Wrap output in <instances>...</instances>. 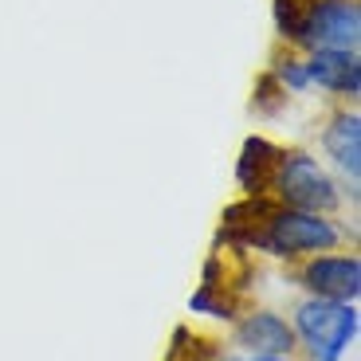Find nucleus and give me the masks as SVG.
<instances>
[{"label":"nucleus","mask_w":361,"mask_h":361,"mask_svg":"<svg viewBox=\"0 0 361 361\" xmlns=\"http://www.w3.org/2000/svg\"><path fill=\"white\" fill-rule=\"evenodd\" d=\"M345 240V228H338L322 212H302V208H287L275 200V208L267 212V220L259 224L252 247L255 252H271L279 259H310V255L334 252Z\"/></svg>","instance_id":"obj_1"},{"label":"nucleus","mask_w":361,"mask_h":361,"mask_svg":"<svg viewBox=\"0 0 361 361\" xmlns=\"http://www.w3.org/2000/svg\"><path fill=\"white\" fill-rule=\"evenodd\" d=\"M295 342L307 350L310 361H342L353 350L361 330L357 302H338V298L307 295L295 307Z\"/></svg>","instance_id":"obj_2"},{"label":"nucleus","mask_w":361,"mask_h":361,"mask_svg":"<svg viewBox=\"0 0 361 361\" xmlns=\"http://www.w3.org/2000/svg\"><path fill=\"white\" fill-rule=\"evenodd\" d=\"M271 189L279 197V204L287 208H302V212H338L342 208V189L334 185V177L307 154V149H283Z\"/></svg>","instance_id":"obj_3"},{"label":"nucleus","mask_w":361,"mask_h":361,"mask_svg":"<svg viewBox=\"0 0 361 361\" xmlns=\"http://www.w3.org/2000/svg\"><path fill=\"white\" fill-rule=\"evenodd\" d=\"M357 36H361L357 0H307L295 44L310 47V51H318V47L357 51Z\"/></svg>","instance_id":"obj_4"},{"label":"nucleus","mask_w":361,"mask_h":361,"mask_svg":"<svg viewBox=\"0 0 361 361\" xmlns=\"http://www.w3.org/2000/svg\"><path fill=\"white\" fill-rule=\"evenodd\" d=\"M295 279H298V287H307V295L338 298V302H357V295H361V259L353 252L310 255V259L295 271Z\"/></svg>","instance_id":"obj_5"},{"label":"nucleus","mask_w":361,"mask_h":361,"mask_svg":"<svg viewBox=\"0 0 361 361\" xmlns=\"http://www.w3.org/2000/svg\"><path fill=\"white\" fill-rule=\"evenodd\" d=\"M232 345L235 353L252 357H290L298 350L295 330L279 310H247L232 322Z\"/></svg>","instance_id":"obj_6"},{"label":"nucleus","mask_w":361,"mask_h":361,"mask_svg":"<svg viewBox=\"0 0 361 361\" xmlns=\"http://www.w3.org/2000/svg\"><path fill=\"white\" fill-rule=\"evenodd\" d=\"M307 75L310 82H318L330 94L353 99L361 90V59L357 51H342V47H318L307 59Z\"/></svg>","instance_id":"obj_7"},{"label":"nucleus","mask_w":361,"mask_h":361,"mask_svg":"<svg viewBox=\"0 0 361 361\" xmlns=\"http://www.w3.org/2000/svg\"><path fill=\"white\" fill-rule=\"evenodd\" d=\"M279 145H271L267 137L252 134L240 149V161H235V180L247 197H267L271 192V177H275V165H279Z\"/></svg>","instance_id":"obj_8"},{"label":"nucleus","mask_w":361,"mask_h":361,"mask_svg":"<svg viewBox=\"0 0 361 361\" xmlns=\"http://www.w3.org/2000/svg\"><path fill=\"white\" fill-rule=\"evenodd\" d=\"M322 145H326V154L334 157L338 169L357 185V177H361V118H357V110H342L326 126Z\"/></svg>","instance_id":"obj_9"},{"label":"nucleus","mask_w":361,"mask_h":361,"mask_svg":"<svg viewBox=\"0 0 361 361\" xmlns=\"http://www.w3.org/2000/svg\"><path fill=\"white\" fill-rule=\"evenodd\" d=\"M189 310L192 314H204V318H220V322H235V318H240V298L228 287L200 283V290L189 298Z\"/></svg>","instance_id":"obj_10"},{"label":"nucleus","mask_w":361,"mask_h":361,"mask_svg":"<svg viewBox=\"0 0 361 361\" xmlns=\"http://www.w3.org/2000/svg\"><path fill=\"white\" fill-rule=\"evenodd\" d=\"M283 102H287V90L275 82V75H259V82H255V99H252V110L255 114H279Z\"/></svg>","instance_id":"obj_11"},{"label":"nucleus","mask_w":361,"mask_h":361,"mask_svg":"<svg viewBox=\"0 0 361 361\" xmlns=\"http://www.w3.org/2000/svg\"><path fill=\"white\" fill-rule=\"evenodd\" d=\"M275 82H279L283 90H290V94H302V90L310 87V75H307V63L302 59H295V55H287V59H275Z\"/></svg>","instance_id":"obj_12"},{"label":"nucleus","mask_w":361,"mask_h":361,"mask_svg":"<svg viewBox=\"0 0 361 361\" xmlns=\"http://www.w3.org/2000/svg\"><path fill=\"white\" fill-rule=\"evenodd\" d=\"M216 361H290V357H252V353H220Z\"/></svg>","instance_id":"obj_13"}]
</instances>
